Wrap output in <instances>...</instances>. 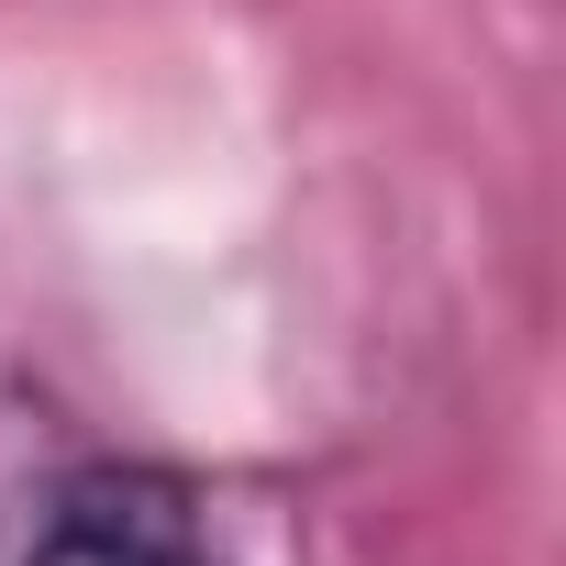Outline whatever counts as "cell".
Returning <instances> with one entry per match:
<instances>
[{"mask_svg":"<svg viewBox=\"0 0 566 566\" xmlns=\"http://www.w3.org/2000/svg\"><path fill=\"white\" fill-rule=\"evenodd\" d=\"M0 566H222L200 500L156 467H67L23 500Z\"/></svg>","mask_w":566,"mask_h":566,"instance_id":"cell-1","label":"cell"}]
</instances>
